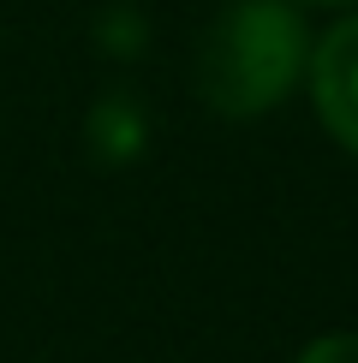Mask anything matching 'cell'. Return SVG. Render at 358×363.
Listing matches in <instances>:
<instances>
[{"label": "cell", "mask_w": 358, "mask_h": 363, "mask_svg": "<svg viewBox=\"0 0 358 363\" xmlns=\"http://www.w3.org/2000/svg\"><path fill=\"white\" fill-rule=\"evenodd\" d=\"M298 363H358V334H322V340H310L305 352H298Z\"/></svg>", "instance_id": "cell-3"}, {"label": "cell", "mask_w": 358, "mask_h": 363, "mask_svg": "<svg viewBox=\"0 0 358 363\" xmlns=\"http://www.w3.org/2000/svg\"><path fill=\"white\" fill-rule=\"evenodd\" d=\"M310 89H317L322 125L358 155V12L322 36L317 60H310Z\"/></svg>", "instance_id": "cell-2"}, {"label": "cell", "mask_w": 358, "mask_h": 363, "mask_svg": "<svg viewBox=\"0 0 358 363\" xmlns=\"http://www.w3.org/2000/svg\"><path fill=\"white\" fill-rule=\"evenodd\" d=\"M305 66V30L275 0H239L197 42V96L227 119L275 108Z\"/></svg>", "instance_id": "cell-1"}]
</instances>
